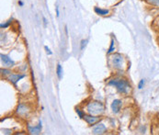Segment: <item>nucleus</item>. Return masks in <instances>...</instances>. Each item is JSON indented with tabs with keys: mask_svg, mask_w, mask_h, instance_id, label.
Returning <instances> with one entry per match:
<instances>
[{
	"mask_svg": "<svg viewBox=\"0 0 159 135\" xmlns=\"http://www.w3.org/2000/svg\"><path fill=\"white\" fill-rule=\"evenodd\" d=\"M1 73L4 75H9V74H11V71L8 70V69H1Z\"/></svg>",
	"mask_w": 159,
	"mask_h": 135,
	"instance_id": "17",
	"label": "nucleus"
},
{
	"mask_svg": "<svg viewBox=\"0 0 159 135\" xmlns=\"http://www.w3.org/2000/svg\"><path fill=\"white\" fill-rule=\"evenodd\" d=\"M87 43H88V40H82L81 41V43H80V50L83 51L85 49V47L87 46Z\"/></svg>",
	"mask_w": 159,
	"mask_h": 135,
	"instance_id": "16",
	"label": "nucleus"
},
{
	"mask_svg": "<svg viewBox=\"0 0 159 135\" xmlns=\"http://www.w3.org/2000/svg\"><path fill=\"white\" fill-rule=\"evenodd\" d=\"M55 11H56V17L58 18L60 16V11H59V7L55 6Z\"/></svg>",
	"mask_w": 159,
	"mask_h": 135,
	"instance_id": "21",
	"label": "nucleus"
},
{
	"mask_svg": "<svg viewBox=\"0 0 159 135\" xmlns=\"http://www.w3.org/2000/svg\"><path fill=\"white\" fill-rule=\"evenodd\" d=\"M43 24H44V27H47V23H48V21H47V20H46L45 17H43Z\"/></svg>",
	"mask_w": 159,
	"mask_h": 135,
	"instance_id": "23",
	"label": "nucleus"
},
{
	"mask_svg": "<svg viewBox=\"0 0 159 135\" xmlns=\"http://www.w3.org/2000/svg\"><path fill=\"white\" fill-rule=\"evenodd\" d=\"M146 2L154 7H159V0H146Z\"/></svg>",
	"mask_w": 159,
	"mask_h": 135,
	"instance_id": "14",
	"label": "nucleus"
},
{
	"mask_svg": "<svg viewBox=\"0 0 159 135\" xmlns=\"http://www.w3.org/2000/svg\"><path fill=\"white\" fill-rule=\"evenodd\" d=\"M42 127H43V124H42V121L40 120L39 123L37 124V126L30 127L29 125L28 126V129H29V132H30V134H40L41 132H42Z\"/></svg>",
	"mask_w": 159,
	"mask_h": 135,
	"instance_id": "9",
	"label": "nucleus"
},
{
	"mask_svg": "<svg viewBox=\"0 0 159 135\" xmlns=\"http://www.w3.org/2000/svg\"><path fill=\"white\" fill-rule=\"evenodd\" d=\"M29 112H30V110L27 106L23 105V104H20L19 105L18 109H17V114L21 116V117H26L29 115Z\"/></svg>",
	"mask_w": 159,
	"mask_h": 135,
	"instance_id": "10",
	"label": "nucleus"
},
{
	"mask_svg": "<svg viewBox=\"0 0 159 135\" xmlns=\"http://www.w3.org/2000/svg\"><path fill=\"white\" fill-rule=\"evenodd\" d=\"M115 51V42H114L113 39H111V45H110V48L108 50V54H111L114 52Z\"/></svg>",
	"mask_w": 159,
	"mask_h": 135,
	"instance_id": "13",
	"label": "nucleus"
},
{
	"mask_svg": "<svg viewBox=\"0 0 159 135\" xmlns=\"http://www.w3.org/2000/svg\"><path fill=\"white\" fill-rule=\"evenodd\" d=\"M109 85L115 87L120 93L123 95H128L131 91L130 83L124 78H113L110 80Z\"/></svg>",
	"mask_w": 159,
	"mask_h": 135,
	"instance_id": "1",
	"label": "nucleus"
},
{
	"mask_svg": "<svg viewBox=\"0 0 159 135\" xmlns=\"http://www.w3.org/2000/svg\"><path fill=\"white\" fill-rule=\"evenodd\" d=\"M75 111H76V113L78 114V116H79V118H80V119H83V117H84V115H85L84 113L82 112L79 109H75Z\"/></svg>",
	"mask_w": 159,
	"mask_h": 135,
	"instance_id": "19",
	"label": "nucleus"
},
{
	"mask_svg": "<svg viewBox=\"0 0 159 135\" xmlns=\"http://www.w3.org/2000/svg\"><path fill=\"white\" fill-rule=\"evenodd\" d=\"M87 110L91 115H100L104 111V105L99 101H91L88 104Z\"/></svg>",
	"mask_w": 159,
	"mask_h": 135,
	"instance_id": "2",
	"label": "nucleus"
},
{
	"mask_svg": "<svg viewBox=\"0 0 159 135\" xmlns=\"http://www.w3.org/2000/svg\"><path fill=\"white\" fill-rule=\"evenodd\" d=\"M83 119H85V121L89 124V125H90V126H93V125H95V124H97L100 119H101V118L100 117H98V116H95V115H84V117H83Z\"/></svg>",
	"mask_w": 159,
	"mask_h": 135,
	"instance_id": "4",
	"label": "nucleus"
},
{
	"mask_svg": "<svg viewBox=\"0 0 159 135\" xmlns=\"http://www.w3.org/2000/svg\"><path fill=\"white\" fill-rule=\"evenodd\" d=\"M63 73H64V70H63V67L60 64L57 65V67H56V74L58 76L59 79H62L63 77Z\"/></svg>",
	"mask_w": 159,
	"mask_h": 135,
	"instance_id": "12",
	"label": "nucleus"
},
{
	"mask_svg": "<svg viewBox=\"0 0 159 135\" xmlns=\"http://www.w3.org/2000/svg\"><path fill=\"white\" fill-rule=\"evenodd\" d=\"M18 4H19L20 7H24V2L21 1V0H19V1H18Z\"/></svg>",
	"mask_w": 159,
	"mask_h": 135,
	"instance_id": "22",
	"label": "nucleus"
},
{
	"mask_svg": "<svg viewBox=\"0 0 159 135\" xmlns=\"http://www.w3.org/2000/svg\"><path fill=\"white\" fill-rule=\"evenodd\" d=\"M121 106H122V102L120 99H114L111 103V106L112 112L115 113V114H118L121 110Z\"/></svg>",
	"mask_w": 159,
	"mask_h": 135,
	"instance_id": "8",
	"label": "nucleus"
},
{
	"mask_svg": "<svg viewBox=\"0 0 159 135\" xmlns=\"http://www.w3.org/2000/svg\"><path fill=\"white\" fill-rule=\"evenodd\" d=\"M107 131V127L105 126V124L103 123H98V125H96L93 130H92V133L94 134H103L105 133Z\"/></svg>",
	"mask_w": 159,
	"mask_h": 135,
	"instance_id": "6",
	"label": "nucleus"
},
{
	"mask_svg": "<svg viewBox=\"0 0 159 135\" xmlns=\"http://www.w3.org/2000/svg\"><path fill=\"white\" fill-rule=\"evenodd\" d=\"M1 62L2 64L7 66V67H11L13 65H15V62L8 56V55H6V54H1Z\"/></svg>",
	"mask_w": 159,
	"mask_h": 135,
	"instance_id": "5",
	"label": "nucleus"
},
{
	"mask_svg": "<svg viewBox=\"0 0 159 135\" xmlns=\"http://www.w3.org/2000/svg\"><path fill=\"white\" fill-rule=\"evenodd\" d=\"M111 62L115 69H120L123 65V56L120 53H114L111 57Z\"/></svg>",
	"mask_w": 159,
	"mask_h": 135,
	"instance_id": "3",
	"label": "nucleus"
},
{
	"mask_svg": "<svg viewBox=\"0 0 159 135\" xmlns=\"http://www.w3.org/2000/svg\"><path fill=\"white\" fill-rule=\"evenodd\" d=\"M11 20H12V19L9 20H7L6 23H1V25H0L1 29H6V28L9 27V25H10V23H11Z\"/></svg>",
	"mask_w": 159,
	"mask_h": 135,
	"instance_id": "15",
	"label": "nucleus"
},
{
	"mask_svg": "<svg viewBox=\"0 0 159 135\" xmlns=\"http://www.w3.org/2000/svg\"><path fill=\"white\" fill-rule=\"evenodd\" d=\"M94 11L96 12V14L100 15V16H107L109 15L110 11L108 9H104V8H100L98 7H94Z\"/></svg>",
	"mask_w": 159,
	"mask_h": 135,
	"instance_id": "11",
	"label": "nucleus"
},
{
	"mask_svg": "<svg viewBox=\"0 0 159 135\" xmlns=\"http://www.w3.org/2000/svg\"><path fill=\"white\" fill-rule=\"evenodd\" d=\"M44 49H45L46 52H47V54H48V55H52V52L51 51V49H50L48 46H46L45 45V46H44Z\"/></svg>",
	"mask_w": 159,
	"mask_h": 135,
	"instance_id": "20",
	"label": "nucleus"
},
{
	"mask_svg": "<svg viewBox=\"0 0 159 135\" xmlns=\"http://www.w3.org/2000/svg\"><path fill=\"white\" fill-rule=\"evenodd\" d=\"M26 75L24 74H11L8 76V80L13 84V85H17V83L24 78Z\"/></svg>",
	"mask_w": 159,
	"mask_h": 135,
	"instance_id": "7",
	"label": "nucleus"
},
{
	"mask_svg": "<svg viewBox=\"0 0 159 135\" xmlns=\"http://www.w3.org/2000/svg\"><path fill=\"white\" fill-rule=\"evenodd\" d=\"M144 84H145V80H144V79L140 80V82H139V84H138V88H139V89H143V87H144Z\"/></svg>",
	"mask_w": 159,
	"mask_h": 135,
	"instance_id": "18",
	"label": "nucleus"
}]
</instances>
